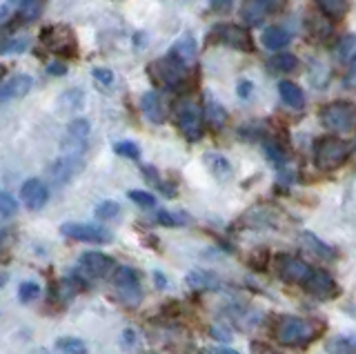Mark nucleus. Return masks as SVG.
Wrapping results in <instances>:
<instances>
[{"instance_id": "nucleus-1", "label": "nucleus", "mask_w": 356, "mask_h": 354, "mask_svg": "<svg viewBox=\"0 0 356 354\" xmlns=\"http://www.w3.org/2000/svg\"><path fill=\"white\" fill-rule=\"evenodd\" d=\"M348 159H350V145L343 138L325 136L314 145V163L323 172L339 170Z\"/></svg>"}, {"instance_id": "nucleus-2", "label": "nucleus", "mask_w": 356, "mask_h": 354, "mask_svg": "<svg viewBox=\"0 0 356 354\" xmlns=\"http://www.w3.org/2000/svg\"><path fill=\"white\" fill-rule=\"evenodd\" d=\"M314 335V328L309 325V321L298 316H283L276 323V339L283 346H303Z\"/></svg>"}, {"instance_id": "nucleus-3", "label": "nucleus", "mask_w": 356, "mask_h": 354, "mask_svg": "<svg viewBox=\"0 0 356 354\" xmlns=\"http://www.w3.org/2000/svg\"><path fill=\"white\" fill-rule=\"evenodd\" d=\"M321 118L323 125L337 134L352 131L356 127V107L352 103H330L323 107Z\"/></svg>"}, {"instance_id": "nucleus-4", "label": "nucleus", "mask_w": 356, "mask_h": 354, "mask_svg": "<svg viewBox=\"0 0 356 354\" xmlns=\"http://www.w3.org/2000/svg\"><path fill=\"white\" fill-rule=\"evenodd\" d=\"M203 123H205V114L194 103L183 101L176 107V125L187 140H198L203 136Z\"/></svg>"}, {"instance_id": "nucleus-5", "label": "nucleus", "mask_w": 356, "mask_h": 354, "mask_svg": "<svg viewBox=\"0 0 356 354\" xmlns=\"http://www.w3.org/2000/svg\"><path fill=\"white\" fill-rule=\"evenodd\" d=\"M187 70H189L187 63H183L181 58H176L174 54H167L163 61H156L152 65L149 72L154 74V79L159 83H163L165 87H172V90H174L178 83L185 81Z\"/></svg>"}, {"instance_id": "nucleus-6", "label": "nucleus", "mask_w": 356, "mask_h": 354, "mask_svg": "<svg viewBox=\"0 0 356 354\" xmlns=\"http://www.w3.org/2000/svg\"><path fill=\"white\" fill-rule=\"evenodd\" d=\"M209 40L222 42V45L241 49V51H252L254 49V40L250 36V31L238 27V25H216L214 31L209 34Z\"/></svg>"}, {"instance_id": "nucleus-7", "label": "nucleus", "mask_w": 356, "mask_h": 354, "mask_svg": "<svg viewBox=\"0 0 356 354\" xmlns=\"http://www.w3.org/2000/svg\"><path fill=\"white\" fill-rule=\"evenodd\" d=\"M114 290L127 305H136L140 301V279L131 268H118L114 274Z\"/></svg>"}, {"instance_id": "nucleus-8", "label": "nucleus", "mask_w": 356, "mask_h": 354, "mask_svg": "<svg viewBox=\"0 0 356 354\" xmlns=\"http://www.w3.org/2000/svg\"><path fill=\"white\" fill-rule=\"evenodd\" d=\"M65 236L83 243H107L111 241V232L100 227V225H89V223H65L60 227Z\"/></svg>"}, {"instance_id": "nucleus-9", "label": "nucleus", "mask_w": 356, "mask_h": 354, "mask_svg": "<svg viewBox=\"0 0 356 354\" xmlns=\"http://www.w3.org/2000/svg\"><path fill=\"white\" fill-rule=\"evenodd\" d=\"M276 272L287 283L305 285V281L309 279V274H312V268H309L307 263L300 261V259H294V257H278V261H276Z\"/></svg>"}, {"instance_id": "nucleus-10", "label": "nucleus", "mask_w": 356, "mask_h": 354, "mask_svg": "<svg viewBox=\"0 0 356 354\" xmlns=\"http://www.w3.org/2000/svg\"><path fill=\"white\" fill-rule=\"evenodd\" d=\"M114 270V259L100 252H85L81 257V272L89 279H105Z\"/></svg>"}, {"instance_id": "nucleus-11", "label": "nucleus", "mask_w": 356, "mask_h": 354, "mask_svg": "<svg viewBox=\"0 0 356 354\" xmlns=\"http://www.w3.org/2000/svg\"><path fill=\"white\" fill-rule=\"evenodd\" d=\"M303 287L316 298H332V296L339 294L337 281H334L325 270H312L309 279L305 281Z\"/></svg>"}, {"instance_id": "nucleus-12", "label": "nucleus", "mask_w": 356, "mask_h": 354, "mask_svg": "<svg viewBox=\"0 0 356 354\" xmlns=\"http://www.w3.org/2000/svg\"><path fill=\"white\" fill-rule=\"evenodd\" d=\"M20 196H22V203H25L29 209H40V207H44V203H47L49 190H47V185H44L42 181L29 179L25 185H22Z\"/></svg>"}, {"instance_id": "nucleus-13", "label": "nucleus", "mask_w": 356, "mask_h": 354, "mask_svg": "<svg viewBox=\"0 0 356 354\" xmlns=\"http://www.w3.org/2000/svg\"><path fill=\"white\" fill-rule=\"evenodd\" d=\"M276 5H278V0H245L241 16L248 25H261L263 18L270 14Z\"/></svg>"}, {"instance_id": "nucleus-14", "label": "nucleus", "mask_w": 356, "mask_h": 354, "mask_svg": "<svg viewBox=\"0 0 356 354\" xmlns=\"http://www.w3.org/2000/svg\"><path fill=\"white\" fill-rule=\"evenodd\" d=\"M31 76L27 74H16V76H11V79L3 85V101L9 103V101H18V98L22 96H27L29 90H31Z\"/></svg>"}, {"instance_id": "nucleus-15", "label": "nucleus", "mask_w": 356, "mask_h": 354, "mask_svg": "<svg viewBox=\"0 0 356 354\" xmlns=\"http://www.w3.org/2000/svg\"><path fill=\"white\" fill-rule=\"evenodd\" d=\"M140 109H143V114L152 120V123H163V120H165V107H163L161 96L156 94V92L143 94V98H140Z\"/></svg>"}, {"instance_id": "nucleus-16", "label": "nucleus", "mask_w": 356, "mask_h": 354, "mask_svg": "<svg viewBox=\"0 0 356 354\" xmlns=\"http://www.w3.org/2000/svg\"><path fill=\"white\" fill-rule=\"evenodd\" d=\"M278 96H281V101L292 107V109H300L305 105V94L300 92V87L289 83V81H281L278 83Z\"/></svg>"}, {"instance_id": "nucleus-17", "label": "nucleus", "mask_w": 356, "mask_h": 354, "mask_svg": "<svg viewBox=\"0 0 356 354\" xmlns=\"http://www.w3.org/2000/svg\"><path fill=\"white\" fill-rule=\"evenodd\" d=\"M87 134H89V123L85 118H76L67 125V140H70L72 150H76V152H83Z\"/></svg>"}, {"instance_id": "nucleus-18", "label": "nucleus", "mask_w": 356, "mask_h": 354, "mask_svg": "<svg viewBox=\"0 0 356 354\" xmlns=\"http://www.w3.org/2000/svg\"><path fill=\"white\" fill-rule=\"evenodd\" d=\"M300 243H303V248H307L314 257L323 259V261H332L334 259V250L327 246V243H323L318 236H314L312 232H303L300 234Z\"/></svg>"}, {"instance_id": "nucleus-19", "label": "nucleus", "mask_w": 356, "mask_h": 354, "mask_svg": "<svg viewBox=\"0 0 356 354\" xmlns=\"http://www.w3.org/2000/svg\"><path fill=\"white\" fill-rule=\"evenodd\" d=\"M76 170H78V163L74 161V154H70V156H65L51 165L49 176L54 179V183H65L72 179V172H76Z\"/></svg>"}, {"instance_id": "nucleus-20", "label": "nucleus", "mask_w": 356, "mask_h": 354, "mask_svg": "<svg viewBox=\"0 0 356 354\" xmlns=\"http://www.w3.org/2000/svg\"><path fill=\"white\" fill-rule=\"evenodd\" d=\"M261 40H263V45L267 49H281V47L287 45L289 40H292V34H289V31L283 29V27H267L263 31Z\"/></svg>"}, {"instance_id": "nucleus-21", "label": "nucleus", "mask_w": 356, "mask_h": 354, "mask_svg": "<svg viewBox=\"0 0 356 354\" xmlns=\"http://www.w3.org/2000/svg\"><path fill=\"white\" fill-rule=\"evenodd\" d=\"M337 58L341 65L345 67H350V65L356 63V36L350 34V36H343L337 45Z\"/></svg>"}, {"instance_id": "nucleus-22", "label": "nucleus", "mask_w": 356, "mask_h": 354, "mask_svg": "<svg viewBox=\"0 0 356 354\" xmlns=\"http://www.w3.org/2000/svg\"><path fill=\"white\" fill-rule=\"evenodd\" d=\"M170 54H174V56L181 58L183 63L192 65V61L196 56V42H194V38L192 36H183L178 42H174V47H172Z\"/></svg>"}, {"instance_id": "nucleus-23", "label": "nucleus", "mask_w": 356, "mask_h": 354, "mask_svg": "<svg viewBox=\"0 0 356 354\" xmlns=\"http://www.w3.org/2000/svg\"><path fill=\"white\" fill-rule=\"evenodd\" d=\"M205 120H207V125L211 129H220L222 125H225L227 114H225V109H222L216 101H207L205 103Z\"/></svg>"}, {"instance_id": "nucleus-24", "label": "nucleus", "mask_w": 356, "mask_h": 354, "mask_svg": "<svg viewBox=\"0 0 356 354\" xmlns=\"http://www.w3.org/2000/svg\"><path fill=\"white\" fill-rule=\"evenodd\" d=\"M270 65H272V70L274 72H281V74H292V72H296V67H298V58L294 56V54H278V56H274L272 61H270Z\"/></svg>"}, {"instance_id": "nucleus-25", "label": "nucleus", "mask_w": 356, "mask_h": 354, "mask_svg": "<svg viewBox=\"0 0 356 354\" xmlns=\"http://www.w3.org/2000/svg\"><path fill=\"white\" fill-rule=\"evenodd\" d=\"M316 5L330 18H341L348 12V0H316Z\"/></svg>"}, {"instance_id": "nucleus-26", "label": "nucleus", "mask_w": 356, "mask_h": 354, "mask_svg": "<svg viewBox=\"0 0 356 354\" xmlns=\"http://www.w3.org/2000/svg\"><path fill=\"white\" fill-rule=\"evenodd\" d=\"M207 163L211 165V172H214L218 179H227V176H232L229 163L222 159L220 154H211V156H207Z\"/></svg>"}, {"instance_id": "nucleus-27", "label": "nucleus", "mask_w": 356, "mask_h": 354, "mask_svg": "<svg viewBox=\"0 0 356 354\" xmlns=\"http://www.w3.org/2000/svg\"><path fill=\"white\" fill-rule=\"evenodd\" d=\"M56 348H58L63 354H85L87 352V346L81 339H60L56 343Z\"/></svg>"}, {"instance_id": "nucleus-28", "label": "nucleus", "mask_w": 356, "mask_h": 354, "mask_svg": "<svg viewBox=\"0 0 356 354\" xmlns=\"http://www.w3.org/2000/svg\"><path fill=\"white\" fill-rule=\"evenodd\" d=\"M42 5H44V0H22V5H20V16L25 18V20L38 18L40 12H42Z\"/></svg>"}, {"instance_id": "nucleus-29", "label": "nucleus", "mask_w": 356, "mask_h": 354, "mask_svg": "<svg viewBox=\"0 0 356 354\" xmlns=\"http://www.w3.org/2000/svg\"><path fill=\"white\" fill-rule=\"evenodd\" d=\"M40 294V285L38 283H33V281H25L20 285V290H18V296H20V301L22 303H29L33 301Z\"/></svg>"}, {"instance_id": "nucleus-30", "label": "nucleus", "mask_w": 356, "mask_h": 354, "mask_svg": "<svg viewBox=\"0 0 356 354\" xmlns=\"http://www.w3.org/2000/svg\"><path fill=\"white\" fill-rule=\"evenodd\" d=\"M116 154H120V156H125V159H138L140 156V150L136 143H131V140H120L114 145Z\"/></svg>"}, {"instance_id": "nucleus-31", "label": "nucleus", "mask_w": 356, "mask_h": 354, "mask_svg": "<svg viewBox=\"0 0 356 354\" xmlns=\"http://www.w3.org/2000/svg\"><path fill=\"white\" fill-rule=\"evenodd\" d=\"M0 205H3V209H0V214H3V218H9L11 214H16V209H18V203H16V198L3 192V196H0Z\"/></svg>"}, {"instance_id": "nucleus-32", "label": "nucleus", "mask_w": 356, "mask_h": 354, "mask_svg": "<svg viewBox=\"0 0 356 354\" xmlns=\"http://www.w3.org/2000/svg\"><path fill=\"white\" fill-rule=\"evenodd\" d=\"M118 214V203H114V201H105V203H100L98 207H96V216L98 218H114Z\"/></svg>"}, {"instance_id": "nucleus-33", "label": "nucleus", "mask_w": 356, "mask_h": 354, "mask_svg": "<svg viewBox=\"0 0 356 354\" xmlns=\"http://www.w3.org/2000/svg\"><path fill=\"white\" fill-rule=\"evenodd\" d=\"M129 198L136 205H140V207H154L156 205V198L152 196V194H147V192H138V190H131L129 192Z\"/></svg>"}, {"instance_id": "nucleus-34", "label": "nucleus", "mask_w": 356, "mask_h": 354, "mask_svg": "<svg viewBox=\"0 0 356 354\" xmlns=\"http://www.w3.org/2000/svg\"><path fill=\"white\" fill-rule=\"evenodd\" d=\"M156 220H159L161 225H167V227H176V225L185 223L183 216H176L172 212H159V214H156Z\"/></svg>"}, {"instance_id": "nucleus-35", "label": "nucleus", "mask_w": 356, "mask_h": 354, "mask_svg": "<svg viewBox=\"0 0 356 354\" xmlns=\"http://www.w3.org/2000/svg\"><path fill=\"white\" fill-rule=\"evenodd\" d=\"M330 350L339 352V354H352V352H356V341L339 339L337 343H330Z\"/></svg>"}, {"instance_id": "nucleus-36", "label": "nucleus", "mask_w": 356, "mask_h": 354, "mask_svg": "<svg viewBox=\"0 0 356 354\" xmlns=\"http://www.w3.org/2000/svg\"><path fill=\"white\" fill-rule=\"evenodd\" d=\"M25 45H27V40H22V38H18V40H5L3 42V54L22 51V49H25Z\"/></svg>"}, {"instance_id": "nucleus-37", "label": "nucleus", "mask_w": 356, "mask_h": 354, "mask_svg": "<svg viewBox=\"0 0 356 354\" xmlns=\"http://www.w3.org/2000/svg\"><path fill=\"white\" fill-rule=\"evenodd\" d=\"M345 87L348 90H356V63L354 65H350V70H348V74H345Z\"/></svg>"}, {"instance_id": "nucleus-38", "label": "nucleus", "mask_w": 356, "mask_h": 354, "mask_svg": "<svg viewBox=\"0 0 356 354\" xmlns=\"http://www.w3.org/2000/svg\"><path fill=\"white\" fill-rule=\"evenodd\" d=\"M209 5L214 12H227V9H232L234 0H209Z\"/></svg>"}, {"instance_id": "nucleus-39", "label": "nucleus", "mask_w": 356, "mask_h": 354, "mask_svg": "<svg viewBox=\"0 0 356 354\" xmlns=\"http://www.w3.org/2000/svg\"><path fill=\"white\" fill-rule=\"evenodd\" d=\"M94 79H98L100 83H105V85H111V81H114V74H111L109 70H94Z\"/></svg>"}, {"instance_id": "nucleus-40", "label": "nucleus", "mask_w": 356, "mask_h": 354, "mask_svg": "<svg viewBox=\"0 0 356 354\" xmlns=\"http://www.w3.org/2000/svg\"><path fill=\"white\" fill-rule=\"evenodd\" d=\"M250 92H252V83H250V81H241V85H238V94L245 98Z\"/></svg>"}, {"instance_id": "nucleus-41", "label": "nucleus", "mask_w": 356, "mask_h": 354, "mask_svg": "<svg viewBox=\"0 0 356 354\" xmlns=\"http://www.w3.org/2000/svg\"><path fill=\"white\" fill-rule=\"evenodd\" d=\"M209 354H238V352L229 350V348H220V350H214V352H209Z\"/></svg>"}, {"instance_id": "nucleus-42", "label": "nucleus", "mask_w": 356, "mask_h": 354, "mask_svg": "<svg viewBox=\"0 0 356 354\" xmlns=\"http://www.w3.org/2000/svg\"><path fill=\"white\" fill-rule=\"evenodd\" d=\"M63 67H49V74H63Z\"/></svg>"}, {"instance_id": "nucleus-43", "label": "nucleus", "mask_w": 356, "mask_h": 354, "mask_svg": "<svg viewBox=\"0 0 356 354\" xmlns=\"http://www.w3.org/2000/svg\"><path fill=\"white\" fill-rule=\"evenodd\" d=\"M149 354H152V352H149Z\"/></svg>"}]
</instances>
